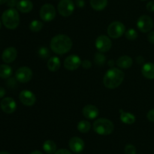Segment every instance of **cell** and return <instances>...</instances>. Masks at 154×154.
Returning a JSON list of instances; mask_svg holds the SVG:
<instances>
[{"label":"cell","mask_w":154,"mask_h":154,"mask_svg":"<svg viewBox=\"0 0 154 154\" xmlns=\"http://www.w3.org/2000/svg\"><path fill=\"white\" fill-rule=\"evenodd\" d=\"M12 75V68L9 65H0V78L8 79Z\"/></svg>","instance_id":"cb8c5ba5"},{"label":"cell","mask_w":154,"mask_h":154,"mask_svg":"<svg viewBox=\"0 0 154 154\" xmlns=\"http://www.w3.org/2000/svg\"><path fill=\"white\" fill-rule=\"evenodd\" d=\"M147 118L149 121L154 122V109H152L147 113Z\"/></svg>","instance_id":"4dcf8cb0"},{"label":"cell","mask_w":154,"mask_h":154,"mask_svg":"<svg viewBox=\"0 0 154 154\" xmlns=\"http://www.w3.org/2000/svg\"><path fill=\"white\" fill-rule=\"evenodd\" d=\"M69 148L75 153H79L84 149V141L79 137H73L69 140Z\"/></svg>","instance_id":"5bb4252c"},{"label":"cell","mask_w":154,"mask_h":154,"mask_svg":"<svg viewBox=\"0 0 154 154\" xmlns=\"http://www.w3.org/2000/svg\"><path fill=\"white\" fill-rule=\"evenodd\" d=\"M30 154H43V153H42V152L39 150H34V151H32V152Z\"/></svg>","instance_id":"60d3db41"},{"label":"cell","mask_w":154,"mask_h":154,"mask_svg":"<svg viewBox=\"0 0 154 154\" xmlns=\"http://www.w3.org/2000/svg\"><path fill=\"white\" fill-rule=\"evenodd\" d=\"M0 154H10L8 152H6V151H2L0 152Z\"/></svg>","instance_id":"7bdbcfd3"},{"label":"cell","mask_w":154,"mask_h":154,"mask_svg":"<svg viewBox=\"0 0 154 154\" xmlns=\"http://www.w3.org/2000/svg\"><path fill=\"white\" fill-rule=\"evenodd\" d=\"M1 27H2V22L1 21H0V29H1Z\"/></svg>","instance_id":"ee69618b"},{"label":"cell","mask_w":154,"mask_h":154,"mask_svg":"<svg viewBox=\"0 0 154 154\" xmlns=\"http://www.w3.org/2000/svg\"><path fill=\"white\" fill-rule=\"evenodd\" d=\"M81 63H82V61L79 56L76 55V54H72V55L68 56L65 59L64 67L68 70L74 71L79 68Z\"/></svg>","instance_id":"8fae6325"},{"label":"cell","mask_w":154,"mask_h":154,"mask_svg":"<svg viewBox=\"0 0 154 154\" xmlns=\"http://www.w3.org/2000/svg\"><path fill=\"white\" fill-rule=\"evenodd\" d=\"M120 120L125 124H127V125H132L134 122H135V116L132 113H129V112H124L122 110H120Z\"/></svg>","instance_id":"44dd1931"},{"label":"cell","mask_w":154,"mask_h":154,"mask_svg":"<svg viewBox=\"0 0 154 154\" xmlns=\"http://www.w3.org/2000/svg\"><path fill=\"white\" fill-rule=\"evenodd\" d=\"M141 73L148 79H154V63H146L143 64L141 67Z\"/></svg>","instance_id":"e0dca14e"},{"label":"cell","mask_w":154,"mask_h":154,"mask_svg":"<svg viewBox=\"0 0 154 154\" xmlns=\"http://www.w3.org/2000/svg\"><path fill=\"white\" fill-rule=\"evenodd\" d=\"M76 4L78 5V7L83 8L85 5V2H84V0H77Z\"/></svg>","instance_id":"74e56055"},{"label":"cell","mask_w":154,"mask_h":154,"mask_svg":"<svg viewBox=\"0 0 154 154\" xmlns=\"http://www.w3.org/2000/svg\"><path fill=\"white\" fill-rule=\"evenodd\" d=\"M61 66V62L60 58L57 56L50 57L48 61V68L51 72H57L60 69Z\"/></svg>","instance_id":"ffe728a7"},{"label":"cell","mask_w":154,"mask_h":154,"mask_svg":"<svg viewBox=\"0 0 154 154\" xmlns=\"http://www.w3.org/2000/svg\"><path fill=\"white\" fill-rule=\"evenodd\" d=\"M0 107L4 113L11 114L16 110L17 104L12 98H5L0 103Z\"/></svg>","instance_id":"4fadbf2b"},{"label":"cell","mask_w":154,"mask_h":154,"mask_svg":"<svg viewBox=\"0 0 154 154\" xmlns=\"http://www.w3.org/2000/svg\"><path fill=\"white\" fill-rule=\"evenodd\" d=\"M116 63H117V65L120 68H122V69H128V68H130L132 66L133 60H132V57H129V56L123 55L117 59Z\"/></svg>","instance_id":"ac0fdd59"},{"label":"cell","mask_w":154,"mask_h":154,"mask_svg":"<svg viewBox=\"0 0 154 154\" xmlns=\"http://www.w3.org/2000/svg\"><path fill=\"white\" fill-rule=\"evenodd\" d=\"M54 154H72L71 152V151H69V149H60L56 151V152Z\"/></svg>","instance_id":"e575fe53"},{"label":"cell","mask_w":154,"mask_h":154,"mask_svg":"<svg viewBox=\"0 0 154 154\" xmlns=\"http://www.w3.org/2000/svg\"><path fill=\"white\" fill-rule=\"evenodd\" d=\"M8 0H0V5H3L5 3H7Z\"/></svg>","instance_id":"b9f144b4"},{"label":"cell","mask_w":154,"mask_h":154,"mask_svg":"<svg viewBox=\"0 0 154 154\" xmlns=\"http://www.w3.org/2000/svg\"><path fill=\"white\" fill-rule=\"evenodd\" d=\"M50 51L47 47L42 46L38 50V54L42 59H47L50 57Z\"/></svg>","instance_id":"83f0119b"},{"label":"cell","mask_w":154,"mask_h":154,"mask_svg":"<svg viewBox=\"0 0 154 154\" xmlns=\"http://www.w3.org/2000/svg\"><path fill=\"white\" fill-rule=\"evenodd\" d=\"M94 61L96 64L99 66H102L106 63V57L102 52H97L95 54Z\"/></svg>","instance_id":"484cf974"},{"label":"cell","mask_w":154,"mask_h":154,"mask_svg":"<svg viewBox=\"0 0 154 154\" xmlns=\"http://www.w3.org/2000/svg\"><path fill=\"white\" fill-rule=\"evenodd\" d=\"M141 1H146V0H141Z\"/></svg>","instance_id":"f6af8a7d"},{"label":"cell","mask_w":154,"mask_h":154,"mask_svg":"<svg viewBox=\"0 0 154 154\" xmlns=\"http://www.w3.org/2000/svg\"><path fill=\"white\" fill-rule=\"evenodd\" d=\"M95 45L99 52L105 53L109 51L112 46V42L108 36L101 35L98 36L95 42Z\"/></svg>","instance_id":"ba28073f"},{"label":"cell","mask_w":154,"mask_h":154,"mask_svg":"<svg viewBox=\"0 0 154 154\" xmlns=\"http://www.w3.org/2000/svg\"><path fill=\"white\" fill-rule=\"evenodd\" d=\"M19 99L23 105L27 107L33 106L36 102V97L33 92L29 90H23L19 95Z\"/></svg>","instance_id":"7c38bea8"},{"label":"cell","mask_w":154,"mask_h":154,"mask_svg":"<svg viewBox=\"0 0 154 154\" xmlns=\"http://www.w3.org/2000/svg\"><path fill=\"white\" fill-rule=\"evenodd\" d=\"M17 8L22 13H29L33 8V4L30 0H20L17 5Z\"/></svg>","instance_id":"d6986e66"},{"label":"cell","mask_w":154,"mask_h":154,"mask_svg":"<svg viewBox=\"0 0 154 154\" xmlns=\"http://www.w3.org/2000/svg\"><path fill=\"white\" fill-rule=\"evenodd\" d=\"M136 61L137 63H139V64H144V58L142 56H138L136 57Z\"/></svg>","instance_id":"8d00e7d4"},{"label":"cell","mask_w":154,"mask_h":154,"mask_svg":"<svg viewBox=\"0 0 154 154\" xmlns=\"http://www.w3.org/2000/svg\"><path fill=\"white\" fill-rule=\"evenodd\" d=\"M125 36H126V38L127 39L130 41H133L138 38V33H137V31L135 29L130 28L127 31H126Z\"/></svg>","instance_id":"f1b7e54d"},{"label":"cell","mask_w":154,"mask_h":154,"mask_svg":"<svg viewBox=\"0 0 154 154\" xmlns=\"http://www.w3.org/2000/svg\"><path fill=\"white\" fill-rule=\"evenodd\" d=\"M108 0H90V5L96 11H102L106 8Z\"/></svg>","instance_id":"603a6c76"},{"label":"cell","mask_w":154,"mask_h":154,"mask_svg":"<svg viewBox=\"0 0 154 154\" xmlns=\"http://www.w3.org/2000/svg\"><path fill=\"white\" fill-rule=\"evenodd\" d=\"M42 147H43L44 151L48 154H54L57 151V144L55 142L51 140H45Z\"/></svg>","instance_id":"7402d4cb"},{"label":"cell","mask_w":154,"mask_h":154,"mask_svg":"<svg viewBox=\"0 0 154 154\" xmlns=\"http://www.w3.org/2000/svg\"><path fill=\"white\" fill-rule=\"evenodd\" d=\"M5 95V90L4 88L0 87V98H2Z\"/></svg>","instance_id":"f35d334b"},{"label":"cell","mask_w":154,"mask_h":154,"mask_svg":"<svg viewBox=\"0 0 154 154\" xmlns=\"http://www.w3.org/2000/svg\"><path fill=\"white\" fill-rule=\"evenodd\" d=\"M147 40L149 41V42L150 43L154 44V31L150 32L147 35Z\"/></svg>","instance_id":"d590c367"},{"label":"cell","mask_w":154,"mask_h":154,"mask_svg":"<svg viewBox=\"0 0 154 154\" xmlns=\"http://www.w3.org/2000/svg\"><path fill=\"white\" fill-rule=\"evenodd\" d=\"M107 32L111 38L118 39L126 33V27L120 21H114L109 24Z\"/></svg>","instance_id":"5b68a950"},{"label":"cell","mask_w":154,"mask_h":154,"mask_svg":"<svg viewBox=\"0 0 154 154\" xmlns=\"http://www.w3.org/2000/svg\"><path fill=\"white\" fill-rule=\"evenodd\" d=\"M72 41L65 34H58L54 36L51 41V48L57 54H64L69 52L72 48Z\"/></svg>","instance_id":"6da1fadb"},{"label":"cell","mask_w":154,"mask_h":154,"mask_svg":"<svg viewBox=\"0 0 154 154\" xmlns=\"http://www.w3.org/2000/svg\"><path fill=\"white\" fill-rule=\"evenodd\" d=\"M83 116L87 119H95L99 116V109L94 105L88 104L86 105L82 110Z\"/></svg>","instance_id":"2e32d148"},{"label":"cell","mask_w":154,"mask_h":154,"mask_svg":"<svg viewBox=\"0 0 154 154\" xmlns=\"http://www.w3.org/2000/svg\"><path fill=\"white\" fill-rule=\"evenodd\" d=\"M81 66L84 68H85V69H89V68H90L92 66V63L89 60H84L82 62V63H81Z\"/></svg>","instance_id":"1f68e13d"},{"label":"cell","mask_w":154,"mask_h":154,"mask_svg":"<svg viewBox=\"0 0 154 154\" xmlns=\"http://www.w3.org/2000/svg\"><path fill=\"white\" fill-rule=\"evenodd\" d=\"M91 128V124L87 120L80 121L77 125V128L81 133H87Z\"/></svg>","instance_id":"d4e9b609"},{"label":"cell","mask_w":154,"mask_h":154,"mask_svg":"<svg viewBox=\"0 0 154 154\" xmlns=\"http://www.w3.org/2000/svg\"><path fill=\"white\" fill-rule=\"evenodd\" d=\"M32 71L28 66H22L17 69L15 72V77L18 82L21 83H26L32 78Z\"/></svg>","instance_id":"30bf717a"},{"label":"cell","mask_w":154,"mask_h":154,"mask_svg":"<svg viewBox=\"0 0 154 154\" xmlns=\"http://www.w3.org/2000/svg\"><path fill=\"white\" fill-rule=\"evenodd\" d=\"M17 56V51L14 47H8L4 50L2 58L5 63H10L14 61Z\"/></svg>","instance_id":"9a60e30c"},{"label":"cell","mask_w":154,"mask_h":154,"mask_svg":"<svg viewBox=\"0 0 154 154\" xmlns=\"http://www.w3.org/2000/svg\"><path fill=\"white\" fill-rule=\"evenodd\" d=\"M93 130L96 133L100 135L111 134L114 130V123L111 120L105 118L98 119L93 122Z\"/></svg>","instance_id":"277c9868"},{"label":"cell","mask_w":154,"mask_h":154,"mask_svg":"<svg viewBox=\"0 0 154 154\" xmlns=\"http://www.w3.org/2000/svg\"><path fill=\"white\" fill-rule=\"evenodd\" d=\"M124 152L126 154H136V148L134 145L129 143L125 146Z\"/></svg>","instance_id":"f546056e"},{"label":"cell","mask_w":154,"mask_h":154,"mask_svg":"<svg viewBox=\"0 0 154 154\" xmlns=\"http://www.w3.org/2000/svg\"><path fill=\"white\" fill-rule=\"evenodd\" d=\"M153 154H154V153H153Z\"/></svg>","instance_id":"bcb514c9"},{"label":"cell","mask_w":154,"mask_h":154,"mask_svg":"<svg viewBox=\"0 0 154 154\" xmlns=\"http://www.w3.org/2000/svg\"><path fill=\"white\" fill-rule=\"evenodd\" d=\"M43 23L38 20H34L29 24V30L32 32H39L43 28Z\"/></svg>","instance_id":"4316f807"},{"label":"cell","mask_w":154,"mask_h":154,"mask_svg":"<svg viewBox=\"0 0 154 154\" xmlns=\"http://www.w3.org/2000/svg\"><path fill=\"white\" fill-rule=\"evenodd\" d=\"M108 66H114V61L113 60H108Z\"/></svg>","instance_id":"ab89813d"},{"label":"cell","mask_w":154,"mask_h":154,"mask_svg":"<svg viewBox=\"0 0 154 154\" xmlns=\"http://www.w3.org/2000/svg\"><path fill=\"white\" fill-rule=\"evenodd\" d=\"M57 10L63 17H69L75 11V4L72 0H61L57 5Z\"/></svg>","instance_id":"8992f818"},{"label":"cell","mask_w":154,"mask_h":154,"mask_svg":"<svg viewBox=\"0 0 154 154\" xmlns=\"http://www.w3.org/2000/svg\"><path fill=\"white\" fill-rule=\"evenodd\" d=\"M2 23L6 28L14 30L18 27L20 23V15L17 10L14 8H10L3 12L2 15Z\"/></svg>","instance_id":"3957f363"},{"label":"cell","mask_w":154,"mask_h":154,"mask_svg":"<svg viewBox=\"0 0 154 154\" xmlns=\"http://www.w3.org/2000/svg\"><path fill=\"white\" fill-rule=\"evenodd\" d=\"M18 2H19L18 0H8L7 5L10 8H14L17 6Z\"/></svg>","instance_id":"836d02e7"},{"label":"cell","mask_w":154,"mask_h":154,"mask_svg":"<svg viewBox=\"0 0 154 154\" xmlns=\"http://www.w3.org/2000/svg\"><path fill=\"white\" fill-rule=\"evenodd\" d=\"M137 27L141 33H148L153 28V21L148 15H141L137 21Z\"/></svg>","instance_id":"9c48e42d"},{"label":"cell","mask_w":154,"mask_h":154,"mask_svg":"<svg viewBox=\"0 0 154 154\" xmlns=\"http://www.w3.org/2000/svg\"><path fill=\"white\" fill-rule=\"evenodd\" d=\"M124 76V72L121 69L116 67H111L104 75L103 83L105 87L108 88H117L123 82Z\"/></svg>","instance_id":"7a4b0ae2"},{"label":"cell","mask_w":154,"mask_h":154,"mask_svg":"<svg viewBox=\"0 0 154 154\" xmlns=\"http://www.w3.org/2000/svg\"><path fill=\"white\" fill-rule=\"evenodd\" d=\"M40 18L45 22H50L52 21L56 17V9L51 4H45L41 8Z\"/></svg>","instance_id":"52a82bcc"},{"label":"cell","mask_w":154,"mask_h":154,"mask_svg":"<svg viewBox=\"0 0 154 154\" xmlns=\"http://www.w3.org/2000/svg\"><path fill=\"white\" fill-rule=\"evenodd\" d=\"M146 8H147V10L148 11L154 12V1L149 2L146 5Z\"/></svg>","instance_id":"d6a6232c"}]
</instances>
